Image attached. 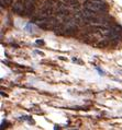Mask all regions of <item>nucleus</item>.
<instances>
[{"label":"nucleus","mask_w":122,"mask_h":130,"mask_svg":"<svg viewBox=\"0 0 122 130\" xmlns=\"http://www.w3.org/2000/svg\"><path fill=\"white\" fill-rule=\"evenodd\" d=\"M85 7L96 12H99L101 10L106 9L105 2L101 1V0H85Z\"/></svg>","instance_id":"1"},{"label":"nucleus","mask_w":122,"mask_h":130,"mask_svg":"<svg viewBox=\"0 0 122 130\" xmlns=\"http://www.w3.org/2000/svg\"><path fill=\"white\" fill-rule=\"evenodd\" d=\"M65 26H66V34H73L77 31L78 24L76 19H67L65 21Z\"/></svg>","instance_id":"2"},{"label":"nucleus","mask_w":122,"mask_h":130,"mask_svg":"<svg viewBox=\"0 0 122 130\" xmlns=\"http://www.w3.org/2000/svg\"><path fill=\"white\" fill-rule=\"evenodd\" d=\"M56 13L59 17H67L69 14V11H68L67 7L64 3L58 2V3H56Z\"/></svg>","instance_id":"3"},{"label":"nucleus","mask_w":122,"mask_h":130,"mask_svg":"<svg viewBox=\"0 0 122 130\" xmlns=\"http://www.w3.org/2000/svg\"><path fill=\"white\" fill-rule=\"evenodd\" d=\"M12 10L14 13L17 14H23L26 11V5L22 1H17L16 3H13L12 6Z\"/></svg>","instance_id":"4"},{"label":"nucleus","mask_w":122,"mask_h":130,"mask_svg":"<svg viewBox=\"0 0 122 130\" xmlns=\"http://www.w3.org/2000/svg\"><path fill=\"white\" fill-rule=\"evenodd\" d=\"M54 33L57 35H65L66 34V26L65 23H59L57 26L54 28Z\"/></svg>","instance_id":"5"},{"label":"nucleus","mask_w":122,"mask_h":130,"mask_svg":"<svg viewBox=\"0 0 122 130\" xmlns=\"http://www.w3.org/2000/svg\"><path fill=\"white\" fill-rule=\"evenodd\" d=\"M107 45H108V42H106V41H100L97 44V46H99V47H106Z\"/></svg>","instance_id":"6"},{"label":"nucleus","mask_w":122,"mask_h":130,"mask_svg":"<svg viewBox=\"0 0 122 130\" xmlns=\"http://www.w3.org/2000/svg\"><path fill=\"white\" fill-rule=\"evenodd\" d=\"M36 43H38V44H41V45H43V44H44V43H43L42 41H38Z\"/></svg>","instance_id":"7"}]
</instances>
